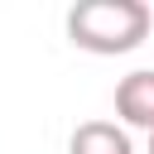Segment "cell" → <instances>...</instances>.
I'll list each match as a JSON object with an SVG mask.
<instances>
[{
  "label": "cell",
  "mask_w": 154,
  "mask_h": 154,
  "mask_svg": "<svg viewBox=\"0 0 154 154\" xmlns=\"http://www.w3.org/2000/svg\"><path fill=\"white\" fill-rule=\"evenodd\" d=\"M149 24H154V10L144 0H82L67 10V38L96 58L135 53L149 38Z\"/></svg>",
  "instance_id": "1"
},
{
  "label": "cell",
  "mask_w": 154,
  "mask_h": 154,
  "mask_svg": "<svg viewBox=\"0 0 154 154\" xmlns=\"http://www.w3.org/2000/svg\"><path fill=\"white\" fill-rule=\"evenodd\" d=\"M116 116H120V125L154 135V67H140L116 82Z\"/></svg>",
  "instance_id": "2"
},
{
  "label": "cell",
  "mask_w": 154,
  "mask_h": 154,
  "mask_svg": "<svg viewBox=\"0 0 154 154\" xmlns=\"http://www.w3.org/2000/svg\"><path fill=\"white\" fill-rule=\"evenodd\" d=\"M67 154H135V144L116 120H82L67 140Z\"/></svg>",
  "instance_id": "3"
},
{
  "label": "cell",
  "mask_w": 154,
  "mask_h": 154,
  "mask_svg": "<svg viewBox=\"0 0 154 154\" xmlns=\"http://www.w3.org/2000/svg\"><path fill=\"white\" fill-rule=\"evenodd\" d=\"M149 154H154V135H149Z\"/></svg>",
  "instance_id": "4"
}]
</instances>
